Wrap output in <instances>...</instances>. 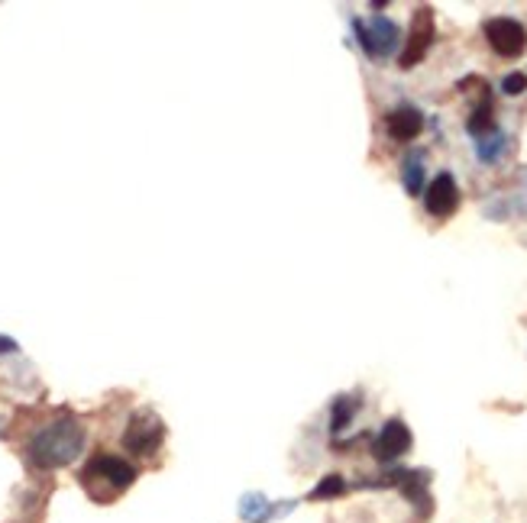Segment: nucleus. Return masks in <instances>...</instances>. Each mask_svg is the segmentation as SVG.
<instances>
[{"mask_svg": "<svg viewBox=\"0 0 527 523\" xmlns=\"http://www.w3.org/2000/svg\"><path fill=\"white\" fill-rule=\"evenodd\" d=\"M476 155L482 161H498V155L505 153V143L508 139L502 136V133H492V136H486V139H476Z\"/></svg>", "mask_w": 527, "mask_h": 523, "instance_id": "16", "label": "nucleus"}, {"mask_svg": "<svg viewBox=\"0 0 527 523\" xmlns=\"http://www.w3.org/2000/svg\"><path fill=\"white\" fill-rule=\"evenodd\" d=\"M408 449H411V430H408L405 420H389V423L379 430V436L373 440V456L382 466L401 459Z\"/></svg>", "mask_w": 527, "mask_h": 523, "instance_id": "9", "label": "nucleus"}, {"mask_svg": "<svg viewBox=\"0 0 527 523\" xmlns=\"http://www.w3.org/2000/svg\"><path fill=\"white\" fill-rule=\"evenodd\" d=\"M401 185H405V191L411 194V197H417V194L424 191V155L421 153H411L405 159V165H401Z\"/></svg>", "mask_w": 527, "mask_h": 523, "instance_id": "13", "label": "nucleus"}, {"mask_svg": "<svg viewBox=\"0 0 527 523\" xmlns=\"http://www.w3.org/2000/svg\"><path fill=\"white\" fill-rule=\"evenodd\" d=\"M434 10L430 7H417L414 10V20H411V32H408V42L401 48V56H398V65L401 68H414V65H421L424 56L430 52L434 46Z\"/></svg>", "mask_w": 527, "mask_h": 523, "instance_id": "5", "label": "nucleus"}, {"mask_svg": "<svg viewBox=\"0 0 527 523\" xmlns=\"http://www.w3.org/2000/svg\"><path fill=\"white\" fill-rule=\"evenodd\" d=\"M13 353H20V343H17V339L0 336V355H13Z\"/></svg>", "mask_w": 527, "mask_h": 523, "instance_id": "18", "label": "nucleus"}, {"mask_svg": "<svg viewBox=\"0 0 527 523\" xmlns=\"http://www.w3.org/2000/svg\"><path fill=\"white\" fill-rule=\"evenodd\" d=\"M466 129H470L472 139H486L492 133H498V123H495V104H492V94H482L479 97V104L472 107L470 120H466Z\"/></svg>", "mask_w": 527, "mask_h": 523, "instance_id": "11", "label": "nucleus"}, {"mask_svg": "<svg viewBox=\"0 0 527 523\" xmlns=\"http://www.w3.org/2000/svg\"><path fill=\"white\" fill-rule=\"evenodd\" d=\"M136 466L120 456H110V452H98V456H91L88 466L82 468V488L88 492L91 501H98V504H110V501L120 498L133 482H136Z\"/></svg>", "mask_w": 527, "mask_h": 523, "instance_id": "2", "label": "nucleus"}, {"mask_svg": "<svg viewBox=\"0 0 527 523\" xmlns=\"http://www.w3.org/2000/svg\"><path fill=\"white\" fill-rule=\"evenodd\" d=\"M356 411H359V401H356V397H349V395L337 397V401H333V414H330V433L340 436L343 430L349 427V420L356 417Z\"/></svg>", "mask_w": 527, "mask_h": 523, "instance_id": "14", "label": "nucleus"}, {"mask_svg": "<svg viewBox=\"0 0 527 523\" xmlns=\"http://www.w3.org/2000/svg\"><path fill=\"white\" fill-rule=\"evenodd\" d=\"M379 484H398L401 494L417 508V517H421V520H427L430 510H434V501H430V492H427V484H430L427 472H408V468H398V472H391L389 478H382Z\"/></svg>", "mask_w": 527, "mask_h": 523, "instance_id": "8", "label": "nucleus"}, {"mask_svg": "<svg viewBox=\"0 0 527 523\" xmlns=\"http://www.w3.org/2000/svg\"><path fill=\"white\" fill-rule=\"evenodd\" d=\"M356 39L369 58H385L398 48V26L389 16H373V20H353Z\"/></svg>", "mask_w": 527, "mask_h": 523, "instance_id": "4", "label": "nucleus"}, {"mask_svg": "<svg viewBox=\"0 0 527 523\" xmlns=\"http://www.w3.org/2000/svg\"><path fill=\"white\" fill-rule=\"evenodd\" d=\"M502 91H505V94H508V97L524 94V91H527V74H521V72L505 74V78H502Z\"/></svg>", "mask_w": 527, "mask_h": 523, "instance_id": "17", "label": "nucleus"}, {"mask_svg": "<svg viewBox=\"0 0 527 523\" xmlns=\"http://www.w3.org/2000/svg\"><path fill=\"white\" fill-rule=\"evenodd\" d=\"M165 443V423L159 414L153 411H136L123 430V449L130 456H153L159 446Z\"/></svg>", "mask_w": 527, "mask_h": 523, "instance_id": "3", "label": "nucleus"}, {"mask_svg": "<svg viewBox=\"0 0 527 523\" xmlns=\"http://www.w3.org/2000/svg\"><path fill=\"white\" fill-rule=\"evenodd\" d=\"M294 504L288 501V504H278V510L272 508L266 501V494L252 492V494H243V501H240V517H243L246 523H268L272 517H278L282 510H292Z\"/></svg>", "mask_w": 527, "mask_h": 523, "instance_id": "12", "label": "nucleus"}, {"mask_svg": "<svg viewBox=\"0 0 527 523\" xmlns=\"http://www.w3.org/2000/svg\"><path fill=\"white\" fill-rule=\"evenodd\" d=\"M84 443H88V430H84L82 420L75 414H58L56 420H49L46 427H40L30 436L26 456L36 468L52 472V468L72 466L84 452Z\"/></svg>", "mask_w": 527, "mask_h": 523, "instance_id": "1", "label": "nucleus"}, {"mask_svg": "<svg viewBox=\"0 0 527 523\" xmlns=\"http://www.w3.org/2000/svg\"><path fill=\"white\" fill-rule=\"evenodd\" d=\"M340 494H347V478L343 475H327L317 482V488L308 494L311 501H330V498H340Z\"/></svg>", "mask_w": 527, "mask_h": 523, "instance_id": "15", "label": "nucleus"}, {"mask_svg": "<svg viewBox=\"0 0 527 523\" xmlns=\"http://www.w3.org/2000/svg\"><path fill=\"white\" fill-rule=\"evenodd\" d=\"M486 39L495 56L518 58L527 48V30L514 20V16H492L486 23Z\"/></svg>", "mask_w": 527, "mask_h": 523, "instance_id": "6", "label": "nucleus"}, {"mask_svg": "<svg viewBox=\"0 0 527 523\" xmlns=\"http://www.w3.org/2000/svg\"><path fill=\"white\" fill-rule=\"evenodd\" d=\"M424 207H427L430 217H437V220H446L456 214V207H460V185H456V178L450 175V171H440V175L427 185V191H424Z\"/></svg>", "mask_w": 527, "mask_h": 523, "instance_id": "7", "label": "nucleus"}, {"mask_svg": "<svg viewBox=\"0 0 527 523\" xmlns=\"http://www.w3.org/2000/svg\"><path fill=\"white\" fill-rule=\"evenodd\" d=\"M424 129V113L411 104H398L395 110L385 117V133H389L395 143H414Z\"/></svg>", "mask_w": 527, "mask_h": 523, "instance_id": "10", "label": "nucleus"}]
</instances>
